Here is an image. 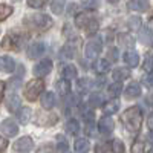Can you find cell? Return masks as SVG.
Returning <instances> with one entry per match:
<instances>
[{"label": "cell", "instance_id": "6da1fadb", "mask_svg": "<svg viewBox=\"0 0 153 153\" xmlns=\"http://www.w3.org/2000/svg\"><path fill=\"white\" fill-rule=\"evenodd\" d=\"M23 25L28 31L38 34V32H46L48 29L52 28L54 20L46 14H42V12H34V14L23 19Z\"/></svg>", "mask_w": 153, "mask_h": 153}, {"label": "cell", "instance_id": "7a4b0ae2", "mask_svg": "<svg viewBox=\"0 0 153 153\" xmlns=\"http://www.w3.org/2000/svg\"><path fill=\"white\" fill-rule=\"evenodd\" d=\"M121 121H123L124 127L129 132L138 133L139 129H141V126H143V112H141V109L136 107V106L129 107L121 115Z\"/></svg>", "mask_w": 153, "mask_h": 153}, {"label": "cell", "instance_id": "3957f363", "mask_svg": "<svg viewBox=\"0 0 153 153\" xmlns=\"http://www.w3.org/2000/svg\"><path fill=\"white\" fill-rule=\"evenodd\" d=\"M25 43V35L19 31H9L2 40V48L6 51H20Z\"/></svg>", "mask_w": 153, "mask_h": 153}, {"label": "cell", "instance_id": "277c9868", "mask_svg": "<svg viewBox=\"0 0 153 153\" xmlns=\"http://www.w3.org/2000/svg\"><path fill=\"white\" fill-rule=\"evenodd\" d=\"M43 91H45V81L42 78H34L28 81L26 87H25V97L29 101H35Z\"/></svg>", "mask_w": 153, "mask_h": 153}, {"label": "cell", "instance_id": "5b68a950", "mask_svg": "<svg viewBox=\"0 0 153 153\" xmlns=\"http://www.w3.org/2000/svg\"><path fill=\"white\" fill-rule=\"evenodd\" d=\"M101 52V42L97 40V38H92L86 43V48H84V55L86 58L89 60H97L98 55Z\"/></svg>", "mask_w": 153, "mask_h": 153}, {"label": "cell", "instance_id": "8992f818", "mask_svg": "<svg viewBox=\"0 0 153 153\" xmlns=\"http://www.w3.org/2000/svg\"><path fill=\"white\" fill-rule=\"evenodd\" d=\"M51 71H52V61H51V60H42V61H38L37 65L32 68L34 75L38 76V78L46 76L48 74H51Z\"/></svg>", "mask_w": 153, "mask_h": 153}, {"label": "cell", "instance_id": "52a82bcc", "mask_svg": "<svg viewBox=\"0 0 153 153\" xmlns=\"http://www.w3.org/2000/svg\"><path fill=\"white\" fill-rule=\"evenodd\" d=\"M0 129H2V133L5 136H16L19 133V126L14 120H11V118H6L3 120L2 126H0Z\"/></svg>", "mask_w": 153, "mask_h": 153}, {"label": "cell", "instance_id": "ba28073f", "mask_svg": "<svg viewBox=\"0 0 153 153\" xmlns=\"http://www.w3.org/2000/svg\"><path fill=\"white\" fill-rule=\"evenodd\" d=\"M45 51H46L45 43L37 42V43H32L31 46H28L26 54H28V57H29L31 60H37V58H40V57L45 54Z\"/></svg>", "mask_w": 153, "mask_h": 153}, {"label": "cell", "instance_id": "9c48e42d", "mask_svg": "<svg viewBox=\"0 0 153 153\" xmlns=\"http://www.w3.org/2000/svg\"><path fill=\"white\" fill-rule=\"evenodd\" d=\"M37 124H42V126H54L57 123V115H54L52 112H38L37 117H35Z\"/></svg>", "mask_w": 153, "mask_h": 153}, {"label": "cell", "instance_id": "30bf717a", "mask_svg": "<svg viewBox=\"0 0 153 153\" xmlns=\"http://www.w3.org/2000/svg\"><path fill=\"white\" fill-rule=\"evenodd\" d=\"M115 129V123L110 117H103L100 121H98V130L103 133V135H109L112 133Z\"/></svg>", "mask_w": 153, "mask_h": 153}, {"label": "cell", "instance_id": "8fae6325", "mask_svg": "<svg viewBox=\"0 0 153 153\" xmlns=\"http://www.w3.org/2000/svg\"><path fill=\"white\" fill-rule=\"evenodd\" d=\"M32 147H34V141L29 136H23V138L17 139V141L14 143V150L16 152H29Z\"/></svg>", "mask_w": 153, "mask_h": 153}, {"label": "cell", "instance_id": "7c38bea8", "mask_svg": "<svg viewBox=\"0 0 153 153\" xmlns=\"http://www.w3.org/2000/svg\"><path fill=\"white\" fill-rule=\"evenodd\" d=\"M14 69H16V61H14V58H11L9 55L0 57V72L11 74V72H14Z\"/></svg>", "mask_w": 153, "mask_h": 153}, {"label": "cell", "instance_id": "4fadbf2b", "mask_svg": "<svg viewBox=\"0 0 153 153\" xmlns=\"http://www.w3.org/2000/svg\"><path fill=\"white\" fill-rule=\"evenodd\" d=\"M76 54V43L75 42H68L65 46H63L61 52H60V57L61 58H74Z\"/></svg>", "mask_w": 153, "mask_h": 153}, {"label": "cell", "instance_id": "5bb4252c", "mask_svg": "<svg viewBox=\"0 0 153 153\" xmlns=\"http://www.w3.org/2000/svg\"><path fill=\"white\" fill-rule=\"evenodd\" d=\"M124 95H126V98H129V100H132V98H138L139 95H141V86H139V83H136V81L130 83L129 86L126 87Z\"/></svg>", "mask_w": 153, "mask_h": 153}, {"label": "cell", "instance_id": "9a60e30c", "mask_svg": "<svg viewBox=\"0 0 153 153\" xmlns=\"http://www.w3.org/2000/svg\"><path fill=\"white\" fill-rule=\"evenodd\" d=\"M55 104H57V97H55L54 92H46V94L42 97V106H43V109L51 110Z\"/></svg>", "mask_w": 153, "mask_h": 153}, {"label": "cell", "instance_id": "2e32d148", "mask_svg": "<svg viewBox=\"0 0 153 153\" xmlns=\"http://www.w3.org/2000/svg\"><path fill=\"white\" fill-rule=\"evenodd\" d=\"M94 69H95L97 74L103 75V74L109 72V69H110V61H109L107 58H98V60L94 63Z\"/></svg>", "mask_w": 153, "mask_h": 153}, {"label": "cell", "instance_id": "e0dca14e", "mask_svg": "<svg viewBox=\"0 0 153 153\" xmlns=\"http://www.w3.org/2000/svg\"><path fill=\"white\" fill-rule=\"evenodd\" d=\"M20 106H22V101L17 95L11 94L8 98H6V109L9 112H19L20 110Z\"/></svg>", "mask_w": 153, "mask_h": 153}, {"label": "cell", "instance_id": "ac0fdd59", "mask_svg": "<svg viewBox=\"0 0 153 153\" xmlns=\"http://www.w3.org/2000/svg\"><path fill=\"white\" fill-rule=\"evenodd\" d=\"M124 61L126 65L129 68H136L138 63H139V55L138 52H135V51H127V52H124Z\"/></svg>", "mask_w": 153, "mask_h": 153}, {"label": "cell", "instance_id": "d6986e66", "mask_svg": "<svg viewBox=\"0 0 153 153\" xmlns=\"http://www.w3.org/2000/svg\"><path fill=\"white\" fill-rule=\"evenodd\" d=\"M118 45L121 48H126V49L132 51L133 46H135V38L132 35H129V34H120L118 35Z\"/></svg>", "mask_w": 153, "mask_h": 153}, {"label": "cell", "instance_id": "ffe728a7", "mask_svg": "<svg viewBox=\"0 0 153 153\" xmlns=\"http://www.w3.org/2000/svg\"><path fill=\"white\" fill-rule=\"evenodd\" d=\"M118 109H120V101L118 100H109V101H106V103L103 104V112L106 113V117L117 113Z\"/></svg>", "mask_w": 153, "mask_h": 153}, {"label": "cell", "instance_id": "44dd1931", "mask_svg": "<svg viewBox=\"0 0 153 153\" xmlns=\"http://www.w3.org/2000/svg\"><path fill=\"white\" fill-rule=\"evenodd\" d=\"M75 153H86L91 149V144H89V139L86 138H76L75 139V144H74Z\"/></svg>", "mask_w": 153, "mask_h": 153}, {"label": "cell", "instance_id": "7402d4cb", "mask_svg": "<svg viewBox=\"0 0 153 153\" xmlns=\"http://www.w3.org/2000/svg\"><path fill=\"white\" fill-rule=\"evenodd\" d=\"M112 76H113V80L117 81V83H121L123 80H127L130 76V71L127 69V68H117V69L113 71Z\"/></svg>", "mask_w": 153, "mask_h": 153}, {"label": "cell", "instance_id": "603a6c76", "mask_svg": "<svg viewBox=\"0 0 153 153\" xmlns=\"http://www.w3.org/2000/svg\"><path fill=\"white\" fill-rule=\"evenodd\" d=\"M127 8L130 11H136V12H143L149 9V3L144 0H132V2L127 3Z\"/></svg>", "mask_w": 153, "mask_h": 153}, {"label": "cell", "instance_id": "cb8c5ba5", "mask_svg": "<svg viewBox=\"0 0 153 153\" xmlns=\"http://www.w3.org/2000/svg\"><path fill=\"white\" fill-rule=\"evenodd\" d=\"M61 75H63V80H72L76 78V68L74 65H66L61 68Z\"/></svg>", "mask_w": 153, "mask_h": 153}, {"label": "cell", "instance_id": "d4e9b609", "mask_svg": "<svg viewBox=\"0 0 153 153\" xmlns=\"http://www.w3.org/2000/svg\"><path fill=\"white\" fill-rule=\"evenodd\" d=\"M94 16L89 14V12H80V14H76L75 17V25L78 28H86V25L89 23V20H91Z\"/></svg>", "mask_w": 153, "mask_h": 153}, {"label": "cell", "instance_id": "484cf974", "mask_svg": "<svg viewBox=\"0 0 153 153\" xmlns=\"http://www.w3.org/2000/svg\"><path fill=\"white\" fill-rule=\"evenodd\" d=\"M57 92L61 97H68L71 94V83L68 80H60L57 81Z\"/></svg>", "mask_w": 153, "mask_h": 153}, {"label": "cell", "instance_id": "4316f807", "mask_svg": "<svg viewBox=\"0 0 153 153\" xmlns=\"http://www.w3.org/2000/svg\"><path fill=\"white\" fill-rule=\"evenodd\" d=\"M66 133L68 135H72V136H76L78 135V132H80V123L76 121V120H69L68 123H66Z\"/></svg>", "mask_w": 153, "mask_h": 153}, {"label": "cell", "instance_id": "83f0119b", "mask_svg": "<svg viewBox=\"0 0 153 153\" xmlns=\"http://www.w3.org/2000/svg\"><path fill=\"white\" fill-rule=\"evenodd\" d=\"M98 29H100V23H98V20L95 17H92L91 20H89V23L86 25V28H84L87 35H95Z\"/></svg>", "mask_w": 153, "mask_h": 153}, {"label": "cell", "instance_id": "f1b7e54d", "mask_svg": "<svg viewBox=\"0 0 153 153\" xmlns=\"http://www.w3.org/2000/svg\"><path fill=\"white\" fill-rule=\"evenodd\" d=\"M107 92H109V95L115 100V98H118L120 95H121V92H123V84L121 83H112L110 86H109V89H107Z\"/></svg>", "mask_w": 153, "mask_h": 153}, {"label": "cell", "instance_id": "f546056e", "mask_svg": "<svg viewBox=\"0 0 153 153\" xmlns=\"http://www.w3.org/2000/svg\"><path fill=\"white\" fill-rule=\"evenodd\" d=\"M141 42L144 45H152L153 43V31L150 28H143L141 29Z\"/></svg>", "mask_w": 153, "mask_h": 153}, {"label": "cell", "instance_id": "4dcf8cb0", "mask_svg": "<svg viewBox=\"0 0 153 153\" xmlns=\"http://www.w3.org/2000/svg\"><path fill=\"white\" fill-rule=\"evenodd\" d=\"M31 120V109L29 107H22L19 110V121L22 124H28Z\"/></svg>", "mask_w": 153, "mask_h": 153}, {"label": "cell", "instance_id": "1f68e13d", "mask_svg": "<svg viewBox=\"0 0 153 153\" xmlns=\"http://www.w3.org/2000/svg\"><path fill=\"white\" fill-rule=\"evenodd\" d=\"M12 6L11 5H6V3H0V22L6 20L11 14H12Z\"/></svg>", "mask_w": 153, "mask_h": 153}, {"label": "cell", "instance_id": "d6a6232c", "mask_svg": "<svg viewBox=\"0 0 153 153\" xmlns=\"http://www.w3.org/2000/svg\"><path fill=\"white\" fill-rule=\"evenodd\" d=\"M92 81L89 80V78H80L78 81H76V87H78V91L80 92H87L89 89L92 87Z\"/></svg>", "mask_w": 153, "mask_h": 153}, {"label": "cell", "instance_id": "836d02e7", "mask_svg": "<svg viewBox=\"0 0 153 153\" xmlns=\"http://www.w3.org/2000/svg\"><path fill=\"white\" fill-rule=\"evenodd\" d=\"M110 150L112 153H124V143L121 141V139H113V141L110 143Z\"/></svg>", "mask_w": 153, "mask_h": 153}, {"label": "cell", "instance_id": "e575fe53", "mask_svg": "<svg viewBox=\"0 0 153 153\" xmlns=\"http://www.w3.org/2000/svg\"><path fill=\"white\" fill-rule=\"evenodd\" d=\"M65 6H66L65 2H61V0H55V2L51 3V11H52L54 14H61V12L65 11Z\"/></svg>", "mask_w": 153, "mask_h": 153}, {"label": "cell", "instance_id": "d590c367", "mask_svg": "<svg viewBox=\"0 0 153 153\" xmlns=\"http://www.w3.org/2000/svg\"><path fill=\"white\" fill-rule=\"evenodd\" d=\"M143 69L147 74H153V55H146L144 61H143Z\"/></svg>", "mask_w": 153, "mask_h": 153}, {"label": "cell", "instance_id": "8d00e7d4", "mask_svg": "<svg viewBox=\"0 0 153 153\" xmlns=\"http://www.w3.org/2000/svg\"><path fill=\"white\" fill-rule=\"evenodd\" d=\"M101 103H103L101 94H92L91 97H89V106L91 107H98V106H101Z\"/></svg>", "mask_w": 153, "mask_h": 153}, {"label": "cell", "instance_id": "74e56055", "mask_svg": "<svg viewBox=\"0 0 153 153\" xmlns=\"http://www.w3.org/2000/svg\"><path fill=\"white\" fill-rule=\"evenodd\" d=\"M57 141H58L57 147H58V152H60V153H69V144H68V141H66L65 138L58 136Z\"/></svg>", "mask_w": 153, "mask_h": 153}, {"label": "cell", "instance_id": "f35d334b", "mask_svg": "<svg viewBox=\"0 0 153 153\" xmlns=\"http://www.w3.org/2000/svg\"><path fill=\"white\" fill-rule=\"evenodd\" d=\"M141 25H143V22H141L139 17H130L129 19V28L133 29V31H138L139 28H141Z\"/></svg>", "mask_w": 153, "mask_h": 153}, {"label": "cell", "instance_id": "ab89813d", "mask_svg": "<svg viewBox=\"0 0 153 153\" xmlns=\"http://www.w3.org/2000/svg\"><path fill=\"white\" fill-rule=\"evenodd\" d=\"M144 150H146V147H144V143L143 141H135L133 143V146H132V153H144Z\"/></svg>", "mask_w": 153, "mask_h": 153}, {"label": "cell", "instance_id": "60d3db41", "mask_svg": "<svg viewBox=\"0 0 153 153\" xmlns=\"http://www.w3.org/2000/svg\"><path fill=\"white\" fill-rule=\"evenodd\" d=\"M37 153H55V149L52 144H45L37 150Z\"/></svg>", "mask_w": 153, "mask_h": 153}, {"label": "cell", "instance_id": "b9f144b4", "mask_svg": "<svg viewBox=\"0 0 153 153\" xmlns=\"http://www.w3.org/2000/svg\"><path fill=\"white\" fill-rule=\"evenodd\" d=\"M46 5L45 0H28V6L29 8H43Z\"/></svg>", "mask_w": 153, "mask_h": 153}, {"label": "cell", "instance_id": "7bdbcfd3", "mask_svg": "<svg viewBox=\"0 0 153 153\" xmlns=\"http://www.w3.org/2000/svg\"><path fill=\"white\" fill-rule=\"evenodd\" d=\"M94 110H83V118H84V121H86V124H89V123H94Z\"/></svg>", "mask_w": 153, "mask_h": 153}, {"label": "cell", "instance_id": "ee69618b", "mask_svg": "<svg viewBox=\"0 0 153 153\" xmlns=\"http://www.w3.org/2000/svg\"><path fill=\"white\" fill-rule=\"evenodd\" d=\"M8 84H9V87L12 89V91H14V89H19L20 84H22V76H17V78H11Z\"/></svg>", "mask_w": 153, "mask_h": 153}, {"label": "cell", "instance_id": "f6af8a7d", "mask_svg": "<svg viewBox=\"0 0 153 153\" xmlns=\"http://www.w3.org/2000/svg\"><path fill=\"white\" fill-rule=\"evenodd\" d=\"M66 101H68V106H78V104H80V98L76 97V95H71V97H68Z\"/></svg>", "mask_w": 153, "mask_h": 153}, {"label": "cell", "instance_id": "bcb514c9", "mask_svg": "<svg viewBox=\"0 0 153 153\" xmlns=\"http://www.w3.org/2000/svg\"><path fill=\"white\" fill-rule=\"evenodd\" d=\"M6 147H8V141H6V138L0 136V153H5Z\"/></svg>", "mask_w": 153, "mask_h": 153}, {"label": "cell", "instance_id": "7dc6e473", "mask_svg": "<svg viewBox=\"0 0 153 153\" xmlns=\"http://www.w3.org/2000/svg\"><path fill=\"white\" fill-rule=\"evenodd\" d=\"M144 84L147 87H153V74H149L146 78H144Z\"/></svg>", "mask_w": 153, "mask_h": 153}, {"label": "cell", "instance_id": "c3c4849f", "mask_svg": "<svg viewBox=\"0 0 153 153\" xmlns=\"http://www.w3.org/2000/svg\"><path fill=\"white\" fill-rule=\"evenodd\" d=\"M86 133H87L89 136H94V123L86 124Z\"/></svg>", "mask_w": 153, "mask_h": 153}, {"label": "cell", "instance_id": "681fc988", "mask_svg": "<svg viewBox=\"0 0 153 153\" xmlns=\"http://www.w3.org/2000/svg\"><path fill=\"white\" fill-rule=\"evenodd\" d=\"M106 144H97L95 147V153H106Z\"/></svg>", "mask_w": 153, "mask_h": 153}, {"label": "cell", "instance_id": "f907efd6", "mask_svg": "<svg viewBox=\"0 0 153 153\" xmlns=\"http://www.w3.org/2000/svg\"><path fill=\"white\" fill-rule=\"evenodd\" d=\"M83 6L87 8V9H95V8L98 6V3H97V2H84Z\"/></svg>", "mask_w": 153, "mask_h": 153}, {"label": "cell", "instance_id": "816d5d0a", "mask_svg": "<svg viewBox=\"0 0 153 153\" xmlns=\"http://www.w3.org/2000/svg\"><path fill=\"white\" fill-rule=\"evenodd\" d=\"M147 127L153 132V113H150V115H149V118H147Z\"/></svg>", "mask_w": 153, "mask_h": 153}, {"label": "cell", "instance_id": "f5cc1de1", "mask_svg": "<svg viewBox=\"0 0 153 153\" xmlns=\"http://www.w3.org/2000/svg\"><path fill=\"white\" fill-rule=\"evenodd\" d=\"M5 86L6 84L3 81H0V103H2V100H3V94H5V89H6Z\"/></svg>", "mask_w": 153, "mask_h": 153}, {"label": "cell", "instance_id": "db71d44e", "mask_svg": "<svg viewBox=\"0 0 153 153\" xmlns=\"http://www.w3.org/2000/svg\"><path fill=\"white\" fill-rule=\"evenodd\" d=\"M109 58L117 60V58H118V51H117V49H110V51H109Z\"/></svg>", "mask_w": 153, "mask_h": 153}, {"label": "cell", "instance_id": "11a10c76", "mask_svg": "<svg viewBox=\"0 0 153 153\" xmlns=\"http://www.w3.org/2000/svg\"><path fill=\"white\" fill-rule=\"evenodd\" d=\"M147 143H149V144H150V146L153 147V132L147 135Z\"/></svg>", "mask_w": 153, "mask_h": 153}, {"label": "cell", "instance_id": "9f6ffc18", "mask_svg": "<svg viewBox=\"0 0 153 153\" xmlns=\"http://www.w3.org/2000/svg\"><path fill=\"white\" fill-rule=\"evenodd\" d=\"M75 8H76V5H75V3H74V5H71V6H69V9H68V14H74Z\"/></svg>", "mask_w": 153, "mask_h": 153}, {"label": "cell", "instance_id": "6f0895ef", "mask_svg": "<svg viewBox=\"0 0 153 153\" xmlns=\"http://www.w3.org/2000/svg\"><path fill=\"white\" fill-rule=\"evenodd\" d=\"M147 103H149L150 106H153V95H150V97L147 98Z\"/></svg>", "mask_w": 153, "mask_h": 153}, {"label": "cell", "instance_id": "680465c9", "mask_svg": "<svg viewBox=\"0 0 153 153\" xmlns=\"http://www.w3.org/2000/svg\"><path fill=\"white\" fill-rule=\"evenodd\" d=\"M150 153H153V150H152V152H150Z\"/></svg>", "mask_w": 153, "mask_h": 153}]
</instances>
